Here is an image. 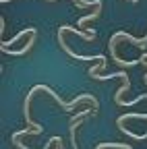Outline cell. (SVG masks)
Listing matches in <instances>:
<instances>
[{
	"mask_svg": "<svg viewBox=\"0 0 147 149\" xmlns=\"http://www.w3.org/2000/svg\"><path fill=\"white\" fill-rule=\"evenodd\" d=\"M35 37H38V33H35V35H29V42H27L23 48H19V50H13V48H8V46H2V44H0V50H2L4 54H10V56H23V54H27V52L33 48Z\"/></svg>",
	"mask_w": 147,
	"mask_h": 149,
	"instance_id": "7a4b0ae2",
	"label": "cell"
},
{
	"mask_svg": "<svg viewBox=\"0 0 147 149\" xmlns=\"http://www.w3.org/2000/svg\"><path fill=\"white\" fill-rule=\"evenodd\" d=\"M46 2H54V0H46ZM72 2H75V6L77 8H87V6H98L100 4V0H72Z\"/></svg>",
	"mask_w": 147,
	"mask_h": 149,
	"instance_id": "8992f818",
	"label": "cell"
},
{
	"mask_svg": "<svg viewBox=\"0 0 147 149\" xmlns=\"http://www.w3.org/2000/svg\"><path fill=\"white\" fill-rule=\"evenodd\" d=\"M6 29V23H4V17H0V33H4Z\"/></svg>",
	"mask_w": 147,
	"mask_h": 149,
	"instance_id": "52a82bcc",
	"label": "cell"
},
{
	"mask_svg": "<svg viewBox=\"0 0 147 149\" xmlns=\"http://www.w3.org/2000/svg\"><path fill=\"white\" fill-rule=\"evenodd\" d=\"M118 40H126V42H131V44H135V46H139L141 50L143 48H147V35L143 37V40H139V37H133L131 33H124V31H116L112 37H110V44H108V50H110V56H112V60L116 62V64H120L122 62V58L116 54V42Z\"/></svg>",
	"mask_w": 147,
	"mask_h": 149,
	"instance_id": "6da1fadb",
	"label": "cell"
},
{
	"mask_svg": "<svg viewBox=\"0 0 147 149\" xmlns=\"http://www.w3.org/2000/svg\"><path fill=\"white\" fill-rule=\"evenodd\" d=\"M25 33H27V35H33V33H38V31H35L33 27H25L23 31H19V33H17V35L13 37V40H8V42H2V46H6V44L10 46V44H17V42H21L23 37H25Z\"/></svg>",
	"mask_w": 147,
	"mask_h": 149,
	"instance_id": "5b68a950",
	"label": "cell"
},
{
	"mask_svg": "<svg viewBox=\"0 0 147 149\" xmlns=\"http://www.w3.org/2000/svg\"><path fill=\"white\" fill-rule=\"evenodd\" d=\"M100 13H102V0H100V4L95 6V10L91 13V15H85V17H81V19H79V23H77V25H79V27H83V25H85V23H89V21H95V19L100 17Z\"/></svg>",
	"mask_w": 147,
	"mask_h": 149,
	"instance_id": "277c9868",
	"label": "cell"
},
{
	"mask_svg": "<svg viewBox=\"0 0 147 149\" xmlns=\"http://www.w3.org/2000/svg\"><path fill=\"white\" fill-rule=\"evenodd\" d=\"M128 87H131V81H128V74L122 79V85L118 87V91L114 93V102L118 104V106H122V93H126L128 91Z\"/></svg>",
	"mask_w": 147,
	"mask_h": 149,
	"instance_id": "3957f363",
	"label": "cell"
},
{
	"mask_svg": "<svg viewBox=\"0 0 147 149\" xmlns=\"http://www.w3.org/2000/svg\"><path fill=\"white\" fill-rule=\"evenodd\" d=\"M0 2H2V4H6V2H10V0H0Z\"/></svg>",
	"mask_w": 147,
	"mask_h": 149,
	"instance_id": "ba28073f",
	"label": "cell"
}]
</instances>
